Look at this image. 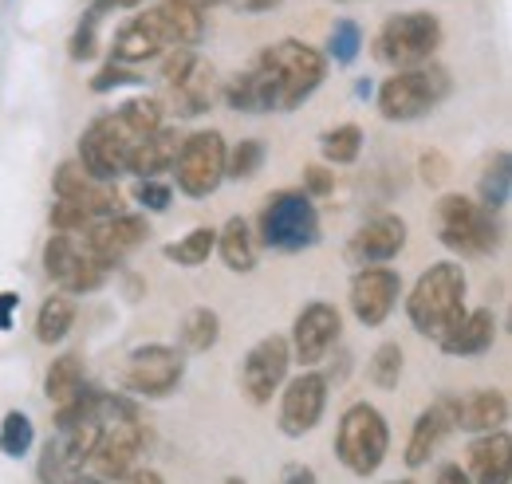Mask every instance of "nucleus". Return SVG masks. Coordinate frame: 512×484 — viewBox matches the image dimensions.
<instances>
[{
  "label": "nucleus",
  "instance_id": "44",
  "mask_svg": "<svg viewBox=\"0 0 512 484\" xmlns=\"http://www.w3.org/2000/svg\"><path fill=\"white\" fill-rule=\"evenodd\" d=\"M449 178V162L438 154V150H430V154H422V182L426 185H442Z\"/></svg>",
  "mask_w": 512,
  "mask_h": 484
},
{
  "label": "nucleus",
  "instance_id": "20",
  "mask_svg": "<svg viewBox=\"0 0 512 484\" xmlns=\"http://www.w3.org/2000/svg\"><path fill=\"white\" fill-rule=\"evenodd\" d=\"M162 52H166V40H162V32H158L150 12H134L130 20H123L115 28V40H111V60L115 63L134 67V63L158 60Z\"/></svg>",
  "mask_w": 512,
  "mask_h": 484
},
{
  "label": "nucleus",
  "instance_id": "53",
  "mask_svg": "<svg viewBox=\"0 0 512 484\" xmlns=\"http://www.w3.org/2000/svg\"><path fill=\"white\" fill-rule=\"evenodd\" d=\"M225 484H245V481H241V477H229V481H225Z\"/></svg>",
  "mask_w": 512,
  "mask_h": 484
},
{
  "label": "nucleus",
  "instance_id": "11",
  "mask_svg": "<svg viewBox=\"0 0 512 484\" xmlns=\"http://www.w3.org/2000/svg\"><path fill=\"white\" fill-rule=\"evenodd\" d=\"M225 138L217 130H193L182 138V150L174 158V182L186 197H209L225 182Z\"/></svg>",
  "mask_w": 512,
  "mask_h": 484
},
{
  "label": "nucleus",
  "instance_id": "45",
  "mask_svg": "<svg viewBox=\"0 0 512 484\" xmlns=\"http://www.w3.org/2000/svg\"><path fill=\"white\" fill-rule=\"evenodd\" d=\"M276 484H320V481H316V469H312V465L292 461V465H284V469H280Z\"/></svg>",
  "mask_w": 512,
  "mask_h": 484
},
{
  "label": "nucleus",
  "instance_id": "14",
  "mask_svg": "<svg viewBox=\"0 0 512 484\" xmlns=\"http://www.w3.org/2000/svg\"><path fill=\"white\" fill-rule=\"evenodd\" d=\"M288 363H292V347H288L284 335H264L260 343H253L245 363H241V390H245V398L253 406H268L272 394L288 378Z\"/></svg>",
  "mask_w": 512,
  "mask_h": 484
},
{
  "label": "nucleus",
  "instance_id": "43",
  "mask_svg": "<svg viewBox=\"0 0 512 484\" xmlns=\"http://www.w3.org/2000/svg\"><path fill=\"white\" fill-rule=\"evenodd\" d=\"M335 189V174L327 170V166H304V197H312V201H320Z\"/></svg>",
  "mask_w": 512,
  "mask_h": 484
},
{
  "label": "nucleus",
  "instance_id": "27",
  "mask_svg": "<svg viewBox=\"0 0 512 484\" xmlns=\"http://www.w3.org/2000/svg\"><path fill=\"white\" fill-rule=\"evenodd\" d=\"M170 103L178 111V119H197L213 107V63L205 56H193L186 75L178 83H170Z\"/></svg>",
  "mask_w": 512,
  "mask_h": 484
},
{
  "label": "nucleus",
  "instance_id": "3",
  "mask_svg": "<svg viewBox=\"0 0 512 484\" xmlns=\"http://www.w3.org/2000/svg\"><path fill=\"white\" fill-rule=\"evenodd\" d=\"M253 63L264 67V75L276 87V111H296L300 103H308L320 91V83L327 79L323 52L304 44V40H280V44L264 48Z\"/></svg>",
  "mask_w": 512,
  "mask_h": 484
},
{
  "label": "nucleus",
  "instance_id": "8",
  "mask_svg": "<svg viewBox=\"0 0 512 484\" xmlns=\"http://www.w3.org/2000/svg\"><path fill=\"white\" fill-rule=\"evenodd\" d=\"M260 244L272 252H304L320 241V213L316 201L300 189H276L268 193L260 217H256Z\"/></svg>",
  "mask_w": 512,
  "mask_h": 484
},
{
  "label": "nucleus",
  "instance_id": "15",
  "mask_svg": "<svg viewBox=\"0 0 512 484\" xmlns=\"http://www.w3.org/2000/svg\"><path fill=\"white\" fill-rule=\"evenodd\" d=\"M339 331H343V315H339L335 303H308L296 315V327H292V339H288L292 359L300 366H308V370L320 366L327 359V351L339 343Z\"/></svg>",
  "mask_w": 512,
  "mask_h": 484
},
{
  "label": "nucleus",
  "instance_id": "36",
  "mask_svg": "<svg viewBox=\"0 0 512 484\" xmlns=\"http://www.w3.org/2000/svg\"><path fill=\"white\" fill-rule=\"evenodd\" d=\"M32 445H36V425H32V418L24 410H8L4 422H0V453L12 457V461H20V457L32 453Z\"/></svg>",
  "mask_w": 512,
  "mask_h": 484
},
{
  "label": "nucleus",
  "instance_id": "13",
  "mask_svg": "<svg viewBox=\"0 0 512 484\" xmlns=\"http://www.w3.org/2000/svg\"><path fill=\"white\" fill-rule=\"evenodd\" d=\"M402 296V276L386 264H367V268H355L351 284H347V303H351V315L363 323V327H383L390 319V311L398 307Z\"/></svg>",
  "mask_w": 512,
  "mask_h": 484
},
{
  "label": "nucleus",
  "instance_id": "26",
  "mask_svg": "<svg viewBox=\"0 0 512 484\" xmlns=\"http://www.w3.org/2000/svg\"><path fill=\"white\" fill-rule=\"evenodd\" d=\"M493 343H497V315L489 307H477V311H465V319L449 331L438 347L453 359H473V355L493 351Z\"/></svg>",
  "mask_w": 512,
  "mask_h": 484
},
{
  "label": "nucleus",
  "instance_id": "51",
  "mask_svg": "<svg viewBox=\"0 0 512 484\" xmlns=\"http://www.w3.org/2000/svg\"><path fill=\"white\" fill-rule=\"evenodd\" d=\"M371 91H375V87H371V83H367V79H359V83H355V95H359V99H367V95H371Z\"/></svg>",
  "mask_w": 512,
  "mask_h": 484
},
{
  "label": "nucleus",
  "instance_id": "31",
  "mask_svg": "<svg viewBox=\"0 0 512 484\" xmlns=\"http://www.w3.org/2000/svg\"><path fill=\"white\" fill-rule=\"evenodd\" d=\"M71 327H75V300L71 296H48V300L40 303V311H36V339L44 343V347H56V343H64L67 335H71Z\"/></svg>",
  "mask_w": 512,
  "mask_h": 484
},
{
  "label": "nucleus",
  "instance_id": "30",
  "mask_svg": "<svg viewBox=\"0 0 512 484\" xmlns=\"http://www.w3.org/2000/svg\"><path fill=\"white\" fill-rule=\"evenodd\" d=\"M213 252H221V260H225L229 272H253L256 237H253V229H249V221H245V217H229V221L217 229V248H213Z\"/></svg>",
  "mask_w": 512,
  "mask_h": 484
},
{
  "label": "nucleus",
  "instance_id": "35",
  "mask_svg": "<svg viewBox=\"0 0 512 484\" xmlns=\"http://www.w3.org/2000/svg\"><path fill=\"white\" fill-rule=\"evenodd\" d=\"M320 154L331 166H351L363 154V130L355 122H339L320 134Z\"/></svg>",
  "mask_w": 512,
  "mask_h": 484
},
{
  "label": "nucleus",
  "instance_id": "25",
  "mask_svg": "<svg viewBox=\"0 0 512 484\" xmlns=\"http://www.w3.org/2000/svg\"><path fill=\"white\" fill-rule=\"evenodd\" d=\"M178 150H182V134L162 122L154 134H146V138L134 146V154L127 158V174H134L138 182H142V178H162L166 170H174Z\"/></svg>",
  "mask_w": 512,
  "mask_h": 484
},
{
  "label": "nucleus",
  "instance_id": "54",
  "mask_svg": "<svg viewBox=\"0 0 512 484\" xmlns=\"http://www.w3.org/2000/svg\"><path fill=\"white\" fill-rule=\"evenodd\" d=\"M390 484H414V481H390Z\"/></svg>",
  "mask_w": 512,
  "mask_h": 484
},
{
  "label": "nucleus",
  "instance_id": "23",
  "mask_svg": "<svg viewBox=\"0 0 512 484\" xmlns=\"http://www.w3.org/2000/svg\"><path fill=\"white\" fill-rule=\"evenodd\" d=\"M509 422V398L501 390H473L465 398H453V425L465 433H493Z\"/></svg>",
  "mask_w": 512,
  "mask_h": 484
},
{
  "label": "nucleus",
  "instance_id": "18",
  "mask_svg": "<svg viewBox=\"0 0 512 484\" xmlns=\"http://www.w3.org/2000/svg\"><path fill=\"white\" fill-rule=\"evenodd\" d=\"M52 189H56V201H75V205H83L95 221L123 213L119 189L107 182H95L79 162H64V166L56 170V178H52Z\"/></svg>",
  "mask_w": 512,
  "mask_h": 484
},
{
  "label": "nucleus",
  "instance_id": "12",
  "mask_svg": "<svg viewBox=\"0 0 512 484\" xmlns=\"http://www.w3.org/2000/svg\"><path fill=\"white\" fill-rule=\"evenodd\" d=\"M186 378V355L178 347L166 343H146L134 347L123 370V390L138 398H166L178 390V382Z\"/></svg>",
  "mask_w": 512,
  "mask_h": 484
},
{
  "label": "nucleus",
  "instance_id": "37",
  "mask_svg": "<svg viewBox=\"0 0 512 484\" xmlns=\"http://www.w3.org/2000/svg\"><path fill=\"white\" fill-rule=\"evenodd\" d=\"M359 52H363V28H359L355 20H347V16L335 20V24H331V36H327V52H323V60L347 67V63L359 60Z\"/></svg>",
  "mask_w": 512,
  "mask_h": 484
},
{
  "label": "nucleus",
  "instance_id": "34",
  "mask_svg": "<svg viewBox=\"0 0 512 484\" xmlns=\"http://www.w3.org/2000/svg\"><path fill=\"white\" fill-rule=\"evenodd\" d=\"M213 248H217V229L197 225V229H190L182 241L166 244L162 256L174 260V264H182V268H201V264L213 256Z\"/></svg>",
  "mask_w": 512,
  "mask_h": 484
},
{
  "label": "nucleus",
  "instance_id": "6",
  "mask_svg": "<svg viewBox=\"0 0 512 484\" xmlns=\"http://www.w3.org/2000/svg\"><path fill=\"white\" fill-rule=\"evenodd\" d=\"M453 91L446 67L438 63H422V67H406L394 71L379 87V115L386 122H414L426 119L430 111H438Z\"/></svg>",
  "mask_w": 512,
  "mask_h": 484
},
{
  "label": "nucleus",
  "instance_id": "40",
  "mask_svg": "<svg viewBox=\"0 0 512 484\" xmlns=\"http://www.w3.org/2000/svg\"><path fill=\"white\" fill-rule=\"evenodd\" d=\"M367 378H371V386H379V390H394L398 378H402V347H398V343H383V347L371 355V363H367Z\"/></svg>",
  "mask_w": 512,
  "mask_h": 484
},
{
  "label": "nucleus",
  "instance_id": "29",
  "mask_svg": "<svg viewBox=\"0 0 512 484\" xmlns=\"http://www.w3.org/2000/svg\"><path fill=\"white\" fill-rule=\"evenodd\" d=\"M87 390H91V386H87V378H83L79 355H60V359H52L48 374H44V394H48V402H52L56 410L75 406Z\"/></svg>",
  "mask_w": 512,
  "mask_h": 484
},
{
  "label": "nucleus",
  "instance_id": "46",
  "mask_svg": "<svg viewBox=\"0 0 512 484\" xmlns=\"http://www.w3.org/2000/svg\"><path fill=\"white\" fill-rule=\"evenodd\" d=\"M233 12H245V16H260V12H272L280 0H225Z\"/></svg>",
  "mask_w": 512,
  "mask_h": 484
},
{
  "label": "nucleus",
  "instance_id": "4",
  "mask_svg": "<svg viewBox=\"0 0 512 484\" xmlns=\"http://www.w3.org/2000/svg\"><path fill=\"white\" fill-rule=\"evenodd\" d=\"M99 418H103V433L87 465L95 469L99 481H123L146 445V429L138 422V410L119 394H99Z\"/></svg>",
  "mask_w": 512,
  "mask_h": 484
},
{
  "label": "nucleus",
  "instance_id": "39",
  "mask_svg": "<svg viewBox=\"0 0 512 484\" xmlns=\"http://www.w3.org/2000/svg\"><path fill=\"white\" fill-rule=\"evenodd\" d=\"M103 16H107V8L91 4V8L83 12V20L75 24V32H71V40H67V56H71L75 63L95 60V52H99V24H103Z\"/></svg>",
  "mask_w": 512,
  "mask_h": 484
},
{
  "label": "nucleus",
  "instance_id": "42",
  "mask_svg": "<svg viewBox=\"0 0 512 484\" xmlns=\"http://www.w3.org/2000/svg\"><path fill=\"white\" fill-rule=\"evenodd\" d=\"M134 201H138L142 213H166L170 201H174V185L158 182V178H142L134 185Z\"/></svg>",
  "mask_w": 512,
  "mask_h": 484
},
{
  "label": "nucleus",
  "instance_id": "48",
  "mask_svg": "<svg viewBox=\"0 0 512 484\" xmlns=\"http://www.w3.org/2000/svg\"><path fill=\"white\" fill-rule=\"evenodd\" d=\"M434 484H473V481H469V473H465L461 465H442Z\"/></svg>",
  "mask_w": 512,
  "mask_h": 484
},
{
  "label": "nucleus",
  "instance_id": "47",
  "mask_svg": "<svg viewBox=\"0 0 512 484\" xmlns=\"http://www.w3.org/2000/svg\"><path fill=\"white\" fill-rule=\"evenodd\" d=\"M16 307H20V296H16V292H0V331H12Z\"/></svg>",
  "mask_w": 512,
  "mask_h": 484
},
{
  "label": "nucleus",
  "instance_id": "7",
  "mask_svg": "<svg viewBox=\"0 0 512 484\" xmlns=\"http://www.w3.org/2000/svg\"><path fill=\"white\" fill-rule=\"evenodd\" d=\"M434 225H438V241L446 244L449 252H457V256H493L501 248L497 213H489L473 197H461V193L438 197Z\"/></svg>",
  "mask_w": 512,
  "mask_h": 484
},
{
  "label": "nucleus",
  "instance_id": "10",
  "mask_svg": "<svg viewBox=\"0 0 512 484\" xmlns=\"http://www.w3.org/2000/svg\"><path fill=\"white\" fill-rule=\"evenodd\" d=\"M44 272L52 276V284L64 288V296H87L99 292L111 276V268L87 248L79 233H52L44 244Z\"/></svg>",
  "mask_w": 512,
  "mask_h": 484
},
{
  "label": "nucleus",
  "instance_id": "55",
  "mask_svg": "<svg viewBox=\"0 0 512 484\" xmlns=\"http://www.w3.org/2000/svg\"><path fill=\"white\" fill-rule=\"evenodd\" d=\"M335 4H351V0H335Z\"/></svg>",
  "mask_w": 512,
  "mask_h": 484
},
{
  "label": "nucleus",
  "instance_id": "22",
  "mask_svg": "<svg viewBox=\"0 0 512 484\" xmlns=\"http://www.w3.org/2000/svg\"><path fill=\"white\" fill-rule=\"evenodd\" d=\"M469 481L473 484H509L512 481V441L505 429L481 433L469 445Z\"/></svg>",
  "mask_w": 512,
  "mask_h": 484
},
{
  "label": "nucleus",
  "instance_id": "50",
  "mask_svg": "<svg viewBox=\"0 0 512 484\" xmlns=\"http://www.w3.org/2000/svg\"><path fill=\"white\" fill-rule=\"evenodd\" d=\"M91 4H99V8H107V12H115V8H134L138 0H91Z\"/></svg>",
  "mask_w": 512,
  "mask_h": 484
},
{
  "label": "nucleus",
  "instance_id": "9",
  "mask_svg": "<svg viewBox=\"0 0 512 484\" xmlns=\"http://www.w3.org/2000/svg\"><path fill=\"white\" fill-rule=\"evenodd\" d=\"M386 453H390V429L383 410H375L371 402H355L335 429V457L343 461L347 473L375 477L383 469Z\"/></svg>",
  "mask_w": 512,
  "mask_h": 484
},
{
  "label": "nucleus",
  "instance_id": "49",
  "mask_svg": "<svg viewBox=\"0 0 512 484\" xmlns=\"http://www.w3.org/2000/svg\"><path fill=\"white\" fill-rule=\"evenodd\" d=\"M123 484H166V481H162L158 469H130L127 477H123Z\"/></svg>",
  "mask_w": 512,
  "mask_h": 484
},
{
  "label": "nucleus",
  "instance_id": "2",
  "mask_svg": "<svg viewBox=\"0 0 512 484\" xmlns=\"http://www.w3.org/2000/svg\"><path fill=\"white\" fill-rule=\"evenodd\" d=\"M465 292H469V280H465V268L457 260H442V264H430L418 284L410 288L406 296V319L418 335L442 343L449 331L465 319Z\"/></svg>",
  "mask_w": 512,
  "mask_h": 484
},
{
  "label": "nucleus",
  "instance_id": "33",
  "mask_svg": "<svg viewBox=\"0 0 512 484\" xmlns=\"http://www.w3.org/2000/svg\"><path fill=\"white\" fill-rule=\"evenodd\" d=\"M512 158L509 150H497L493 154V162L485 166V174H481V182H477V205H485L489 213H501L505 205H509V189H512Z\"/></svg>",
  "mask_w": 512,
  "mask_h": 484
},
{
  "label": "nucleus",
  "instance_id": "21",
  "mask_svg": "<svg viewBox=\"0 0 512 484\" xmlns=\"http://www.w3.org/2000/svg\"><path fill=\"white\" fill-rule=\"evenodd\" d=\"M166 40V48H193L205 40V12L193 0H158L154 8H146Z\"/></svg>",
  "mask_w": 512,
  "mask_h": 484
},
{
  "label": "nucleus",
  "instance_id": "32",
  "mask_svg": "<svg viewBox=\"0 0 512 484\" xmlns=\"http://www.w3.org/2000/svg\"><path fill=\"white\" fill-rule=\"evenodd\" d=\"M178 339H182V355H186V351H190V355L213 351L217 339H221V315H217L213 307H193V311H186V319H182V327H178Z\"/></svg>",
  "mask_w": 512,
  "mask_h": 484
},
{
  "label": "nucleus",
  "instance_id": "1",
  "mask_svg": "<svg viewBox=\"0 0 512 484\" xmlns=\"http://www.w3.org/2000/svg\"><path fill=\"white\" fill-rule=\"evenodd\" d=\"M162 126V103L158 99H130L123 107L99 115L79 138V166L95 182L115 185L127 174V158L134 146Z\"/></svg>",
  "mask_w": 512,
  "mask_h": 484
},
{
  "label": "nucleus",
  "instance_id": "17",
  "mask_svg": "<svg viewBox=\"0 0 512 484\" xmlns=\"http://www.w3.org/2000/svg\"><path fill=\"white\" fill-rule=\"evenodd\" d=\"M79 237L87 241V248H91L107 268H115V264H123L130 252L150 237V225H146L142 213H127V209H123V213H115V217L95 221V225L83 229Z\"/></svg>",
  "mask_w": 512,
  "mask_h": 484
},
{
  "label": "nucleus",
  "instance_id": "41",
  "mask_svg": "<svg viewBox=\"0 0 512 484\" xmlns=\"http://www.w3.org/2000/svg\"><path fill=\"white\" fill-rule=\"evenodd\" d=\"M142 83V75L127 67V63H115L107 60L99 67V75H91V91L95 95H111V91H119V87H138Z\"/></svg>",
  "mask_w": 512,
  "mask_h": 484
},
{
  "label": "nucleus",
  "instance_id": "5",
  "mask_svg": "<svg viewBox=\"0 0 512 484\" xmlns=\"http://www.w3.org/2000/svg\"><path fill=\"white\" fill-rule=\"evenodd\" d=\"M442 44V20L426 8H414V12H394L386 16L383 28L375 32V60L394 71H406V67H422V63L434 60Z\"/></svg>",
  "mask_w": 512,
  "mask_h": 484
},
{
  "label": "nucleus",
  "instance_id": "16",
  "mask_svg": "<svg viewBox=\"0 0 512 484\" xmlns=\"http://www.w3.org/2000/svg\"><path fill=\"white\" fill-rule=\"evenodd\" d=\"M327 410V378L320 370H304L296 374L284 390H280V433L284 437H304L323 422Z\"/></svg>",
  "mask_w": 512,
  "mask_h": 484
},
{
  "label": "nucleus",
  "instance_id": "28",
  "mask_svg": "<svg viewBox=\"0 0 512 484\" xmlns=\"http://www.w3.org/2000/svg\"><path fill=\"white\" fill-rule=\"evenodd\" d=\"M225 103L233 111H245V115H268V111H276V87L264 75V67L249 63L245 71H237L225 83Z\"/></svg>",
  "mask_w": 512,
  "mask_h": 484
},
{
  "label": "nucleus",
  "instance_id": "38",
  "mask_svg": "<svg viewBox=\"0 0 512 484\" xmlns=\"http://www.w3.org/2000/svg\"><path fill=\"white\" fill-rule=\"evenodd\" d=\"M264 158H268L264 142L241 138L233 150H225V178H233V182H249V178H256V174L264 170Z\"/></svg>",
  "mask_w": 512,
  "mask_h": 484
},
{
  "label": "nucleus",
  "instance_id": "19",
  "mask_svg": "<svg viewBox=\"0 0 512 484\" xmlns=\"http://www.w3.org/2000/svg\"><path fill=\"white\" fill-rule=\"evenodd\" d=\"M406 248V221L398 213H379L371 217L347 244V260L367 268V264H386Z\"/></svg>",
  "mask_w": 512,
  "mask_h": 484
},
{
  "label": "nucleus",
  "instance_id": "52",
  "mask_svg": "<svg viewBox=\"0 0 512 484\" xmlns=\"http://www.w3.org/2000/svg\"><path fill=\"white\" fill-rule=\"evenodd\" d=\"M201 12H209V8H217V4H225V0H193Z\"/></svg>",
  "mask_w": 512,
  "mask_h": 484
},
{
  "label": "nucleus",
  "instance_id": "24",
  "mask_svg": "<svg viewBox=\"0 0 512 484\" xmlns=\"http://www.w3.org/2000/svg\"><path fill=\"white\" fill-rule=\"evenodd\" d=\"M453 429V398H438L430 410H422L418 414V422H414V433H410V441H406V465L410 469H422L434 453H438V445L446 441V433Z\"/></svg>",
  "mask_w": 512,
  "mask_h": 484
}]
</instances>
